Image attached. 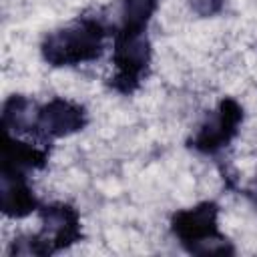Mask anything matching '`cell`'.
I'll return each mask as SVG.
<instances>
[{"instance_id":"obj_6","label":"cell","mask_w":257,"mask_h":257,"mask_svg":"<svg viewBox=\"0 0 257 257\" xmlns=\"http://www.w3.org/2000/svg\"><path fill=\"white\" fill-rule=\"evenodd\" d=\"M86 122L88 116L82 104H76L66 98H52L40 106L38 126L34 137L48 145L54 139H62L82 131Z\"/></svg>"},{"instance_id":"obj_7","label":"cell","mask_w":257,"mask_h":257,"mask_svg":"<svg viewBox=\"0 0 257 257\" xmlns=\"http://www.w3.org/2000/svg\"><path fill=\"white\" fill-rule=\"evenodd\" d=\"M40 203L28 185L26 171L2 165L0 169V209L10 219H22L38 211Z\"/></svg>"},{"instance_id":"obj_11","label":"cell","mask_w":257,"mask_h":257,"mask_svg":"<svg viewBox=\"0 0 257 257\" xmlns=\"http://www.w3.org/2000/svg\"><path fill=\"white\" fill-rule=\"evenodd\" d=\"M223 2L225 0H189L191 8L203 16V18H209V16H215L223 10Z\"/></svg>"},{"instance_id":"obj_8","label":"cell","mask_w":257,"mask_h":257,"mask_svg":"<svg viewBox=\"0 0 257 257\" xmlns=\"http://www.w3.org/2000/svg\"><path fill=\"white\" fill-rule=\"evenodd\" d=\"M38 114L40 106L32 98L24 94H12L2 106V128L14 135H36Z\"/></svg>"},{"instance_id":"obj_4","label":"cell","mask_w":257,"mask_h":257,"mask_svg":"<svg viewBox=\"0 0 257 257\" xmlns=\"http://www.w3.org/2000/svg\"><path fill=\"white\" fill-rule=\"evenodd\" d=\"M151 56L153 50L147 28L120 26L118 32H114V74L110 78V86L120 94H133L135 90H139L149 74Z\"/></svg>"},{"instance_id":"obj_9","label":"cell","mask_w":257,"mask_h":257,"mask_svg":"<svg viewBox=\"0 0 257 257\" xmlns=\"http://www.w3.org/2000/svg\"><path fill=\"white\" fill-rule=\"evenodd\" d=\"M50 151L46 147H36L24 141H18L10 137V133H4L2 139V165H10L22 171L28 169H44L48 163Z\"/></svg>"},{"instance_id":"obj_12","label":"cell","mask_w":257,"mask_h":257,"mask_svg":"<svg viewBox=\"0 0 257 257\" xmlns=\"http://www.w3.org/2000/svg\"><path fill=\"white\" fill-rule=\"evenodd\" d=\"M255 185H257V183H255Z\"/></svg>"},{"instance_id":"obj_10","label":"cell","mask_w":257,"mask_h":257,"mask_svg":"<svg viewBox=\"0 0 257 257\" xmlns=\"http://www.w3.org/2000/svg\"><path fill=\"white\" fill-rule=\"evenodd\" d=\"M157 6H159V0H122L120 26L147 28Z\"/></svg>"},{"instance_id":"obj_1","label":"cell","mask_w":257,"mask_h":257,"mask_svg":"<svg viewBox=\"0 0 257 257\" xmlns=\"http://www.w3.org/2000/svg\"><path fill=\"white\" fill-rule=\"evenodd\" d=\"M108 28L96 16H80L70 24L46 34L40 44L42 58L58 66H76L100 58Z\"/></svg>"},{"instance_id":"obj_2","label":"cell","mask_w":257,"mask_h":257,"mask_svg":"<svg viewBox=\"0 0 257 257\" xmlns=\"http://www.w3.org/2000/svg\"><path fill=\"white\" fill-rule=\"evenodd\" d=\"M40 215V231L18 237L12 241L8 253L10 255H54L82 239L80 215L68 203H48L38 207Z\"/></svg>"},{"instance_id":"obj_5","label":"cell","mask_w":257,"mask_h":257,"mask_svg":"<svg viewBox=\"0 0 257 257\" xmlns=\"http://www.w3.org/2000/svg\"><path fill=\"white\" fill-rule=\"evenodd\" d=\"M243 122V106L227 96L223 98L213 112L205 116L197 133L189 139V147L203 155H217L237 137Z\"/></svg>"},{"instance_id":"obj_3","label":"cell","mask_w":257,"mask_h":257,"mask_svg":"<svg viewBox=\"0 0 257 257\" xmlns=\"http://www.w3.org/2000/svg\"><path fill=\"white\" fill-rule=\"evenodd\" d=\"M219 205L203 201L195 207L177 211L171 219V231L181 245L195 255H233L231 241L219 231L217 225Z\"/></svg>"}]
</instances>
